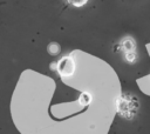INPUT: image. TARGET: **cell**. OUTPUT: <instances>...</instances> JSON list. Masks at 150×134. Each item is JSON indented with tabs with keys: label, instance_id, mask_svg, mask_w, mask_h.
I'll return each mask as SVG.
<instances>
[{
	"label": "cell",
	"instance_id": "cell-1",
	"mask_svg": "<svg viewBox=\"0 0 150 134\" xmlns=\"http://www.w3.org/2000/svg\"><path fill=\"white\" fill-rule=\"evenodd\" d=\"M74 69H75V65H74V61H73V59L70 56H63L56 63V71L63 78L70 76L73 74Z\"/></svg>",
	"mask_w": 150,
	"mask_h": 134
},
{
	"label": "cell",
	"instance_id": "cell-2",
	"mask_svg": "<svg viewBox=\"0 0 150 134\" xmlns=\"http://www.w3.org/2000/svg\"><path fill=\"white\" fill-rule=\"evenodd\" d=\"M122 47L125 52H129V51H135L136 45H135V41L131 38H125L122 41Z\"/></svg>",
	"mask_w": 150,
	"mask_h": 134
},
{
	"label": "cell",
	"instance_id": "cell-3",
	"mask_svg": "<svg viewBox=\"0 0 150 134\" xmlns=\"http://www.w3.org/2000/svg\"><path fill=\"white\" fill-rule=\"evenodd\" d=\"M79 102L81 106H88L91 102V94L88 92H83L81 93L80 98H79Z\"/></svg>",
	"mask_w": 150,
	"mask_h": 134
},
{
	"label": "cell",
	"instance_id": "cell-4",
	"mask_svg": "<svg viewBox=\"0 0 150 134\" xmlns=\"http://www.w3.org/2000/svg\"><path fill=\"white\" fill-rule=\"evenodd\" d=\"M124 58H125V60H127L128 62L132 63V62H135V61L137 60V54H136L135 51H129V52H125Z\"/></svg>",
	"mask_w": 150,
	"mask_h": 134
},
{
	"label": "cell",
	"instance_id": "cell-5",
	"mask_svg": "<svg viewBox=\"0 0 150 134\" xmlns=\"http://www.w3.org/2000/svg\"><path fill=\"white\" fill-rule=\"evenodd\" d=\"M60 52V46L56 43V42H52L48 45V53L52 54V55H55Z\"/></svg>",
	"mask_w": 150,
	"mask_h": 134
},
{
	"label": "cell",
	"instance_id": "cell-6",
	"mask_svg": "<svg viewBox=\"0 0 150 134\" xmlns=\"http://www.w3.org/2000/svg\"><path fill=\"white\" fill-rule=\"evenodd\" d=\"M66 1L74 7H82L88 2V0H66Z\"/></svg>",
	"mask_w": 150,
	"mask_h": 134
}]
</instances>
